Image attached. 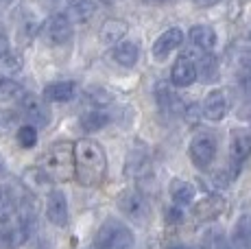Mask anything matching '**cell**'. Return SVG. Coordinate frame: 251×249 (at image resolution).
I'll return each mask as SVG.
<instances>
[{
    "label": "cell",
    "mask_w": 251,
    "mask_h": 249,
    "mask_svg": "<svg viewBox=\"0 0 251 249\" xmlns=\"http://www.w3.org/2000/svg\"><path fill=\"white\" fill-rule=\"evenodd\" d=\"M183 42V31L181 28H168L164 31L155 42H153V57L155 59H166L175 49H179Z\"/></svg>",
    "instance_id": "8fae6325"
},
{
    "label": "cell",
    "mask_w": 251,
    "mask_h": 249,
    "mask_svg": "<svg viewBox=\"0 0 251 249\" xmlns=\"http://www.w3.org/2000/svg\"><path fill=\"white\" fill-rule=\"evenodd\" d=\"M149 166H151V162H149V155L144 151H131L127 157V173L133 175V177H142L149 173Z\"/></svg>",
    "instance_id": "603a6c76"
},
{
    "label": "cell",
    "mask_w": 251,
    "mask_h": 249,
    "mask_svg": "<svg viewBox=\"0 0 251 249\" xmlns=\"http://www.w3.org/2000/svg\"><path fill=\"white\" fill-rule=\"evenodd\" d=\"M18 105H20V112L24 118H28V123L33 127H46L50 123V109H48L46 100L40 99L33 92H24L20 99H18Z\"/></svg>",
    "instance_id": "277c9868"
},
{
    "label": "cell",
    "mask_w": 251,
    "mask_h": 249,
    "mask_svg": "<svg viewBox=\"0 0 251 249\" xmlns=\"http://www.w3.org/2000/svg\"><path fill=\"white\" fill-rule=\"evenodd\" d=\"M229 99L225 90H212L203 100V116L207 121H223L227 116Z\"/></svg>",
    "instance_id": "30bf717a"
},
{
    "label": "cell",
    "mask_w": 251,
    "mask_h": 249,
    "mask_svg": "<svg viewBox=\"0 0 251 249\" xmlns=\"http://www.w3.org/2000/svg\"><path fill=\"white\" fill-rule=\"evenodd\" d=\"M24 68V59L20 52L9 49L7 52L0 55V79H13L16 75H20Z\"/></svg>",
    "instance_id": "ac0fdd59"
},
{
    "label": "cell",
    "mask_w": 251,
    "mask_h": 249,
    "mask_svg": "<svg viewBox=\"0 0 251 249\" xmlns=\"http://www.w3.org/2000/svg\"><path fill=\"white\" fill-rule=\"evenodd\" d=\"M147 2H164V0H147Z\"/></svg>",
    "instance_id": "f35d334b"
},
{
    "label": "cell",
    "mask_w": 251,
    "mask_h": 249,
    "mask_svg": "<svg viewBox=\"0 0 251 249\" xmlns=\"http://www.w3.org/2000/svg\"><path fill=\"white\" fill-rule=\"evenodd\" d=\"M127 22L125 20H105L103 26H100V42H103L105 46H116L120 44V40H123L125 35H127Z\"/></svg>",
    "instance_id": "2e32d148"
},
{
    "label": "cell",
    "mask_w": 251,
    "mask_h": 249,
    "mask_svg": "<svg viewBox=\"0 0 251 249\" xmlns=\"http://www.w3.org/2000/svg\"><path fill=\"white\" fill-rule=\"evenodd\" d=\"M118 227H120L118 221H107V223H105L103 227L96 232V236H94V249H107L109 245H112V241H114L116 232H118Z\"/></svg>",
    "instance_id": "d4e9b609"
},
{
    "label": "cell",
    "mask_w": 251,
    "mask_h": 249,
    "mask_svg": "<svg viewBox=\"0 0 251 249\" xmlns=\"http://www.w3.org/2000/svg\"><path fill=\"white\" fill-rule=\"evenodd\" d=\"M234 236L249 238L251 241V212L243 214V217L238 219V223H236V227H234Z\"/></svg>",
    "instance_id": "4dcf8cb0"
},
{
    "label": "cell",
    "mask_w": 251,
    "mask_h": 249,
    "mask_svg": "<svg viewBox=\"0 0 251 249\" xmlns=\"http://www.w3.org/2000/svg\"><path fill=\"white\" fill-rule=\"evenodd\" d=\"M88 99H90V103H94V105H109L112 103V94L105 92L103 88H90Z\"/></svg>",
    "instance_id": "1f68e13d"
},
{
    "label": "cell",
    "mask_w": 251,
    "mask_h": 249,
    "mask_svg": "<svg viewBox=\"0 0 251 249\" xmlns=\"http://www.w3.org/2000/svg\"><path fill=\"white\" fill-rule=\"evenodd\" d=\"M195 195H197V190H195V186L190 184V181H181V179H175L173 181V186H171V197L173 201H175V205H188V203H192L195 201Z\"/></svg>",
    "instance_id": "7402d4cb"
},
{
    "label": "cell",
    "mask_w": 251,
    "mask_h": 249,
    "mask_svg": "<svg viewBox=\"0 0 251 249\" xmlns=\"http://www.w3.org/2000/svg\"><path fill=\"white\" fill-rule=\"evenodd\" d=\"M118 208L123 210L125 214H127L129 219H133V221H140L144 223L149 219V203L147 199L142 197V195L138 193V190L129 188V190H123V193L118 195Z\"/></svg>",
    "instance_id": "8992f818"
},
{
    "label": "cell",
    "mask_w": 251,
    "mask_h": 249,
    "mask_svg": "<svg viewBox=\"0 0 251 249\" xmlns=\"http://www.w3.org/2000/svg\"><path fill=\"white\" fill-rule=\"evenodd\" d=\"M190 42L197 46V49L210 52L216 46V33L205 25H197V26L190 28Z\"/></svg>",
    "instance_id": "ffe728a7"
},
{
    "label": "cell",
    "mask_w": 251,
    "mask_h": 249,
    "mask_svg": "<svg viewBox=\"0 0 251 249\" xmlns=\"http://www.w3.org/2000/svg\"><path fill=\"white\" fill-rule=\"evenodd\" d=\"M197 81V64L188 55H181L179 59L173 64L171 70V83L175 88H190Z\"/></svg>",
    "instance_id": "9c48e42d"
},
{
    "label": "cell",
    "mask_w": 251,
    "mask_h": 249,
    "mask_svg": "<svg viewBox=\"0 0 251 249\" xmlns=\"http://www.w3.org/2000/svg\"><path fill=\"white\" fill-rule=\"evenodd\" d=\"M245 68H247V73H249V76H251V59L247 61V66H245Z\"/></svg>",
    "instance_id": "8d00e7d4"
},
{
    "label": "cell",
    "mask_w": 251,
    "mask_h": 249,
    "mask_svg": "<svg viewBox=\"0 0 251 249\" xmlns=\"http://www.w3.org/2000/svg\"><path fill=\"white\" fill-rule=\"evenodd\" d=\"M216 70H219V66H216V59L212 55H203L199 59V68H197V76L201 75V79L203 81H210L212 76L216 75Z\"/></svg>",
    "instance_id": "f1b7e54d"
},
{
    "label": "cell",
    "mask_w": 251,
    "mask_h": 249,
    "mask_svg": "<svg viewBox=\"0 0 251 249\" xmlns=\"http://www.w3.org/2000/svg\"><path fill=\"white\" fill-rule=\"evenodd\" d=\"M107 249H133V234L129 227H125L123 223H120L118 232H116L112 245H109Z\"/></svg>",
    "instance_id": "83f0119b"
},
{
    "label": "cell",
    "mask_w": 251,
    "mask_h": 249,
    "mask_svg": "<svg viewBox=\"0 0 251 249\" xmlns=\"http://www.w3.org/2000/svg\"><path fill=\"white\" fill-rule=\"evenodd\" d=\"M105 173H107V155L105 149L96 140L83 138L75 145V177L81 181V186H94L103 184Z\"/></svg>",
    "instance_id": "6da1fadb"
},
{
    "label": "cell",
    "mask_w": 251,
    "mask_h": 249,
    "mask_svg": "<svg viewBox=\"0 0 251 249\" xmlns=\"http://www.w3.org/2000/svg\"><path fill=\"white\" fill-rule=\"evenodd\" d=\"M66 9L68 13L66 16L70 20H76V22H85L94 16L96 11V2L94 0H66Z\"/></svg>",
    "instance_id": "d6986e66"
},
{
    "label": "cell",
    "mask_w": 251,
    "mask_h": 249,
    "mask_svg": "<svg viewBox=\"0 0 251 249\" xmlns=\"http://www.w3.org/2000/svg\"><path fill=\"white\" fill-rule=\"evenodd\" d=\"M7 50H9V37L4 35V31H0V55Z\"/></svg>",
    "instance_id": "836d02e7"
},
{
    "label": "cell",
    "mask_w": 251,
    "mask_h": 249,
    "mask_svg": "<svg viewBox=\"0 0 251 249\" xmlns=\"http://www.w3.org/2000/svg\"><path fill=\"white\" fill-rule=\"evenodd\" d=\"M33 225L35 221H28V219H20L18 223L7 225V227L0 232V247L2 249H18L31 238Z\"/></svg>",
    "instance_id": "52a82bcc"
},
{
    "label": "cell",
    "mask_w": 251,
    "mask_h": 249,
    "mask_svg": "<svg viewBox=\"0 0 251 249\" xmlns=\"http://www.w3.org/2000/svg\"><path fill=\"white\" fill-rule=\"evenodd\" d=\"M214 249H229V243H225L223 241V236L219 238V241H216V245H214Z\"/></svg>",
    "instance_id": "d590c367"
},
{
    "label": "cell",
    "mask_w": 251,
    "mask_h": 249,
    "mask_svg": "<svg viewBox=\"0 0 251 249\" xmlns=\"http://www.w3.org/2000/svg\"><path fill=\"white\" fill-rule=\"evenodd\" d=\"M199 7H212V4H219L221 0H195Z\"/></svg>",
    "instance_id": "e575fe53"
},
{
    "label": "cell",
    "mask_w": 251,
    "mask_h": 249,
    "mask_svg": "<svg viewBox=\"0 0 251 249\" xmlns=\"http://www.w3.org/2000/svg\"><path fill=\"white\" fill-rule=\"evenodd\" d=\"M171 249H188V247H183V245H175V247H171Z\"/></svg>",
    "instance_id": "74e56055"
},
{
    "label": "cell",
    "mask_w": 251,
    "mask_h": 249,
    "mask_svg": "<svg viewBox=\"0 0 251 249\" xmlns=\"http://www.w3.org/2000/svg\"><path fill=\"white\" fill-rule=\"evenodd\" d=\"M112 57L116 64L125 66V68H131V66L138 64V57H140V46L136 42H120V44L114 46Z\"/></svg>",
    "instance_id": "e0dca14e"
},
{
    "label": "cell",
    "mask_w": 251,
    "mask_h": 249,
    "mask_svg": "<svg viewBox=\"0 0 251 249\" xmlns=\"http://www.w3.org/2000/svg\"><path fill=\"white\" fill-rule=\"evenodd\" d=\"M229 155L236 164L245 162L251 155V133L245 129H236L229 136Z\"/></svg>",
    "instance_id": "5bb4252c"
},
{
    "label": "cell",
    "mask_w": 251,
    "mask_h": 249,
    "mask_svg": "<svg viewBox=\"0 0 251 249\" xmlns=\"http://www.w3.org/2000/svg\"><path fill=\"white\" fill-rule=\"evenodd\" d=\"M79 124H81V129H83L85 133H94V131H99V129L107 127L109 116L107 114H103V112H88V114H83V116L79 118Z\"/></svg>",
    "instance_id": "cb8c5ba5"
},
{
    "label": "cell",
    "mask_w": 251,
    "mask_h": 249,
    "mask_svg": "<svg viewBox=\"0 0 251 249\" xmlns=\"http://www.w3.org/2000/svg\"><path fill=\"white\" fill-rule=\"evenodd\" d=\"M225 210V199L221 195H210V197L201 199L199 203L192 205V214L199 221H214L216 217H221Z\"/></svg>",
    "instance_id": "4fadbf2b"
},
{
    "label": "cell",
    "mask_w": 251,
    "mask_h": 249,
    "mask_svg": "<svg viewBox=\"0 0 251 249\" xmlns=\"http://www.w3.org/2000/svg\"><path fill=\"white\" fill-rule=\"evenodd\" d=\"M155 97H157V103H160V107L164 112H177V109L183 107L181 99L177 97V94L171 90V85L164 83V81L155 85Z\"/></svg>",
    "instance_id": "44dd1931"
},
{
    "label": "cell",
    "mask_w": 251,
    "mask_h": 249,
    "mask_svg": "<svg viewBox=\"0 0 251 249\" xmlns=\"http://www.w3.org/2000/svg\"><path fill=\"white\" fill-rule=\"evenodd\" d=\"M76 92H79V88H76L75 81H55V83L44 88L42 99L46 103H68L76 97Z\"/></svg>",
    "instance_id": "7c38bea8"
},
{
    "label": "cell",
    "mask_w": 251,
    "mask_h": 249,
    "mask_svg": "<svg viewBox=\"0 0 251 249\" xmlns=\"http://www.w3.org/2000/svg\"><path fill=\"white\" fill-rule=\"evenodd\" d=\"M46 217L57 227H64L68 223V199L61 190H50L46 197Z\"/></svg>",
    "instance_id": "ba28073f"
},
{
    "label": "cell",
    "mask_w": 251,
    "mask_h": 249,
    "mask_svg": "<svg viewBox=\"0 0 251 249\" xmlns=\"http://www.w3.org/2000/svg\"><path fill=\"white\" fill-rule=\"evenodd\" d=\"M40 171L50 181H70L75 177V145L55 142L40 160Z\"/></svg>",
    "instance_id": "7a4b0ae2"
},
{
    "label": "cell",
    "mask_w": 251,
    "mask_h": 249,
    "mask_svg": "<svg viewBox=\"0 0 251 249\" xmlns=\"http://www.w3.org/2000/svg\"><path fill=\"white\" fill-rule=\"evenodd\" d=\"M16 138L22 149H33L37 145V129L33 124H22V127H18Z\"/></svg>",
    "instance_id": "4316f807"
},
{
    "label": "cell",
    "mask_w": 251,
    "mask_h": 249,
    "mask_svg": "<svg viewBox=\"0 0 251 249\" xmlns=\"http://www.w3.org/2000/svg\"><path fill=\"white\" fill-rule=\"evenodd\" d=\"M72 20L66 13H55V16H50L48 20L42 25V35L46 37L48 44L52 46H61L66 44V42L72 40Z\"/></svg>",
    "instance_id": "5b68a950"
},
{
    "label": "cell",
    "mask_w": 251,
    "mask_h": 249,
    "mask_svg": "<svg viewBox=\"0 0 251 249\" xmlns=\"http://www.w3.org/2000/svg\"><path fill=\"white\" fill-rule=\"evenodd\" d=\"M188 153H190L192 164L199 166V169H207L216 157V138L212 136L210 131L197 133V136L190 140Z\"/></svg>",
    "instance_id": "3957f363"
},
{
    "label": "cell",
    "mask_w": 251,
    "mask_h": 249,
    "mask_svg": "<svg viewBox=\"0 0 251 249\" xmlns=\"http://www.w3.org/2000/svg\"><path fill=\"white\" fill-rule=\"evenodd\" d=\"M24 94V88L13 79H0V100H16Z\"/></svg>",
    "instance_id": "484cf974"
},
{
    "label": "cell",
    "mask_w": 251,
    "mask_h": 249,
    "mask_svg": "<svg viewBox=\"0 0 251 249\" xmlns=\"http://www.w3.org/2000/svg\"><path fill=\"white\" fill-rule=\"evenodd\" d=\"M20 197L11 186H0V225H7L18 214Z\"/></svg>",
    "instance_id": "9a60e30c"
},
{
    "label": "cell",
    "mask_w": 251,
    "mask_h": 249,
    "mask_svg": "<svg viewBox=\"0 0 251 249\" xmlns=\"http://www.w3.org/2000/svg\"><path fill=\"white\" fill-rule=\"evenodd\" d=\"M18 124V114L11 109H0V136H7Z\"/></svg>",
    "instance_id": "f546056e"
},
{
    "label": "cell",
    "mask_w": 251,
    "mask_h": 249,
    "mask_svg": "<svg viewBox=\"0 0 251 249\" xmlns=\"http://www.w3.org/2000/svg\"><path fill=\"white\" fill-rule=\"evenodd\" d=\"M164 217H166V223H181L183 212H181L179 205H171V208H166Z\"/></svg>",
    "instance_id": "d6a6232c"
}]
</instances>
